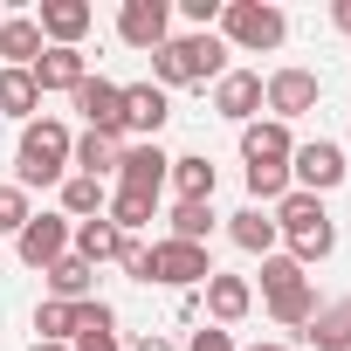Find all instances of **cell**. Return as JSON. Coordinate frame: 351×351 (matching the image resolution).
<instances>
[{
	"mask_svg": "<svg viewBox=\"0 0 351 351\" xmlns=\"http://www.w3.org/2000/svg\"><path fill=\"white\" fill-rule=\"evenodd\" d=\"M228 42H214V35H180V42H165V49H152V76H158V90H172V83H221L228 69Z\"/></svg>",
	"mask_w": 351,
	"mask_h": 351,
	"instance_id": "1",
	"label": "cell"
},
{
	"mask_svg": "<svg viewBox=\"0 0 351 351\" xmlns=\"http://www.w3.org/2000/svg\"><path fill=\"white\" fill-rule=\"evenodd\" d=\"M276 234H289L296 262H324V255L337 248V228H330V214H324L317 193H289V200L276 207Z\"/></svg>",
	"mask_w": 351,
	"mask_h": 351,
	"instance_id": "2",
	"label": "cell"
},
{
	"mask_svg": "<svg viewBox=\"0 0 351 351\" xmlns=\"http://www.w3.org/2000/svg\"><path fill=\"white\" fill-rule=\"evenodd\" d=\"M62 165H69V131H62L56 117H28L21 152H14L21 186H49V180H62Z\"/></svg>",
	"mask_w": 351,
	"mask_h": 351,
	"instance_id": "3",
	"label": "cell"
},
{
	"mask_svg": "<svg viewBox=\"0 0 351 351\" xmlns=\"http://www.w3.org/2000/svg\"><path fill=\"white\" fill-rule=\"evenodd\" d=\"M221 21H228V42L234 49H276L289 35V21L276 8H262V0H234V8H221Z\"/></svg>",
	"mask_w": 351,
	"mask_h": 351,
	"instance_id": "4",
	"label": "cell"
},
{
	"mask_svg": "<svg viewBox=\"0 0 351 351\" xmlns=\"http://www.w3.org/2000/svg\"><path fill=\"white\" fill-rule=\"evenodd\" d=\"M317 90H324V83H317L310 69H276V76L262 83V104L276 110V124H289V117H303V110L317 104Z\"/></svg>",
	"mask_w": 351,
	"mask_h": 351,
	"instance_id": "5",
	"label": "cell"
},
{
	"mask_svg": "<svg viewBox=\"0 0 351 351\" xmlns=\"http://www.w3.org/2000/svg\"><path fill=\"white\" fill-rule=\"evenodd\" d=\"M289 158H296L289 172H296V180H303V193H330V186L344 180V152H337L330 138H317V145H296Z\"/></svg>",
	"mask_w": 351,
	"mask_h": 351,
	"instance_id": "6",
	"label": "cell"
},
{
	"mask_svg": "<svg viewBox=\"0 0 351 351\" xmlns=\"http://www.w3.org/2000/svg\"><path fill=\"white\" fill-rule=\"evenodd\" d=\"M76 110L90 117V131H110V138L124 131V90L104 83V76H83L76 83Z\"/></svg>",
	"mask_w": 351,
	"mask_h": 351,
	"instance_id": "7",
	"label": "cell"
},
{
	"mask_svg": "<svg viewBox=\"0 0 351 351\" xmlns=\"http://www.w3.org/2000/svg\"><path fill=\"white\" fill-rule=\"evenodd\" d=\"M152 276L186 289V282H207L214 269H207V248H193V241H158L152 248Z\"/></svg>",
	"mask_w": 351,
	"mask_h": 351,
	"instance_id": "8",
	"label": "cell"
},
{
	"mask_svg": "<svg viewBox=\"0 0 351 351\" xmlns=\"http://www.w3.org/2000/svg\"><path fill=\"white\" fill-rule=\"evenodd\" d=\"M62 248H69V221L28 214V228H21V262H28V269H49V262H62Z\"/></svg>",
	"mask_w": 351,
	"mask_h": 351,
	"instance_id": "9",
	"label": "cell"
},
{
	"mask_svg": "<svg viewBox=\"0 0 351 351\" xmlns=\"http://www.w3.org/2000/svg\"><path fill=\"white\" fill-rule=\"evenodd\" d=\"M214 110H221V117H234V124H255V110H262V76L228 69V76L214 83Z\"/></svg>",
	"mask_w": 351,
	"mask_h": 351,
	"instance_id": "10",
	"label": "cell"
},
{
	"mask_svg": "<svg viewBox=\"0 0 351 351\" xmlns=\"http://www.w3.org/2000/svg\"><path fill=\"white\" fill-rule=\"evenodd\" d=\"M117 35H124L131 49H165V0H124Z\"/></svg>",
	"mask_w": 351,
	"mask_h": 351,
	"instance_id": "11",
	"label": "cell"
},
{
	"mask_svg": "<svg viewBox=\"0 0 351 351\" xmlns=\"http://www.w3.org/2000/svg\"><path fill=\"white\" fill-rule=\"evenodd\" d=\"M56 49H76L83 35H90V8L83 0H42V21H35Z\"/></svg>",
	"mask_w": 351,
	"mask_h": 351,
	"instance_id": "12",
	"label": "cell"
},
{
	"mask_svg": "<svg viewBox=\"0 0 351 351\" xmlns=\"http://www.w3.org/2000/svg\"><path fill=\"white\" fill-rule=\"evenodd\" d=\"M117 172H124V193H152V200H158V180L172 172V158H165L158 145H131V152L117 158Z\"/></svg>",
	"mask_w": 351,
	"mask_h": 351,
	"instance_id": "13",
	"label": "cell"
},
{
	"mask_svg": "<svg viewBox=\"0 0 351 351\" xmlns=\"http://www.w3.org/2000/svg\"><path fill=\"white\" fill-rule=\"evenodd\" d=\"M172 117V104H165V90L158 83H138V90H124V131H145V138H158V124Z\"/></svg>",
	"mask_w": 351,
	"mask_h": 351,
	"instance_id": "14",
	"label": "cell"
},
{
	"mask_svg": "<svg viewBox=\"0 0 351 351\" xmlns=\"http://www.w3.org/2000/svg\"><path fill=\"white\" fill-rule=\"evenodd\" d=\"M289 131L282 124H241V158L248 165H289Z\"/></svg>",
	"mask_w": 351,
	"mask_h": 351,
	"instance_id": "15",
	"label": "cell"
},
{
	"mask_svg": "<svg viewBox=\"0 0 351 351\" xmlns=\"http://www.w3.org/2000/svg\"><path fill=\"white\" fill-rule=\"evenodd\" d=\"M28 76H35L42 97H49V90H76V83H83V56H76V49H42V62H35Z\"/></svg>",
	"mask_w": 351,
	"mask_h": 351,
	"instance_id": "16",
	"label": "cell"
},
{
	"mask_svg": "<svg viewBox=\"0 0 351 351\" xmlns=\"http://www.w3.org/2000/svg\"><path fill=\"white\" fill-rule=\"evenodd\" d=\"M0 56H8V69H35L42 62V28L35 21H0Z\"/></svg>",
	"mask_w": 351,
	"mask_h": 351,
	"instance_id": "17",
	"label": "cell"
},
{
	"mask_svg": "<svg viewBox=\"0 0 351 351\" xmlns=\"http://www.w3.org/2000/svg\"><path fill=\"white\" fill-rule=\"evenodd\" d=\"M69 152H76V165H83V180H104V172H117V158H124V145H117L110 131H83Z\"/></svg>",
	"mask_w": 351,
	"mask_h": 351,
	"instance_id": "18",
	"label": "cell"
},
{
	"mask_svg": "<svg viewBox=\"0 0 351 351\" xmlns=\"http://www.w3.org/2000/svg\"><path fill=\"white\" fill-rule=\"evenodd\" d=\"M42 276H49L56 303H83V296H90V282H97V269H90L83 255H62V262H49Z\"/></svg>",
	"mask_w": 351,
	"mask_h": 351,
	"instance_id": "19",
	"label": "cell"
},
{
	"mask_svg": "<svg viewBox=\"0 0 351 351\" xmlns=\"http://www.w3.org/2000/svg\"><path fill=\"white\" fill-rule=\"evenodd\" d=\"M248 303H255V296H248V282H241V276H207V310H214L221 324H241V317H248Z\"/></svg>",
	"mask_w": 351,
	"mask_h": 351,
	"instance_id": "20",
	"label": "cell"
},
{
	"mask_svg": "<svg viewBox=\"0 0 351 351\" xmlns=\"http://www.w3.org/2000/svg\"><path fill=\"white\" fill-rule=\"evenodd\" d=\"M303 337H310V344H324V351H351V303H330V310H317Z\"/></svg>",
	"mask_w": 351,
	"mask_h": 351,
	"instance_id": "21",
	"label": "cell"
},
{
	"mask_svg": "<svg viewBox=\"0 0 351 351\" xmlns=\"http://www.w3.org/2000/svg\"><path fill=\"white\" fill-rule=\"evenodd\" d=\"M0 110L8 117H35L42 110V90H35L28 69H0Z\"/></svg>",
	"mask_w": 351,
	"mask_h": 351,
	"instance_id": "22",
	"label": "cell"
},
{
	"mask_svg": "<svg viewBox=\"0 0 351 351\" xmlns=\"http://www.w3.org/2000/svg\"><path fill=\"white\" fill-rule=\"evenodd\" d=\"M228 234H234V241H241V248H248V255H269V248H276V221H269V214H262V207H241V214H234V228H228Z\"/></svg>",
	"mask_w": 351,
	"mask_h": 351,
	"instance_id": "23",
	"label": "cell"
},
{
	"mask_svg": "<svg viewBox=\"0 0 351 351\" xmlns=\"http://www.w3.org/2000/svg\"><path fill=\"white\" fill-rule=\"evenodd\" d=\"M117 248H124V234H117L110 221H83V228H76V255H83L90 269H97V262H110Z\"/></svg>",
	"mask_w": 351,
	"mask_h": 351,
	"instance_id": "24",
	"label": "cell"
},
{
	"mask_svg": "<svg viewBox=\"0 0 351 351\" xmlns=\"http://www.w3.org/2000/svg\"><path fill=\"white\" fill-rule=\"evenodd\" d=\"M207 234H214V207L207 200H180V207H172V241H193L200 248Z\"/></svg>",
	"mask_w": 351,
	"mask_h": 351,
	"instance_id": "25",
	"label": "cell"
},
{
	"mask_svg": "<svg viewBox=\"0 0 351 351\" xmlns=\"http://www.w3.org/2000/svg\"><path fill=\"white\" fill-rule=\"evenodd\" d=\"M172 180H180V200H214V165L207 158H172Z\"/></svg>",
	"mask_w": 351,
	"mask_h": 351,
	"instance_id": "26",
	"label": "cell"
},
{
	"mask_svg": "<svg viewBox=\"0 0 351 351\" xmlns=\"http://www.w3.org/2000/svg\"><path fill=\"white\" fill-rule=\"evenodd\" d=\"M145 221H152V193H124V186H117V200H110V228L131 234V228H145Z\"/></svg>",
	"mask_w": 351,
	"mask_h": 351,
	"instance_id": "27",
	"label": "cell"
},
{
	"mask_svg": "<svg viewBox=\"0 0 351 351\" xmlns=\"http://www.w3.org/2000/svg\"><path fill=\"white\" fill-rule=\"evenodd\" d=\"M269 310H276V324H310L317 317V296H310V282H296V289L269 296Z\"/></svg>",
	"mask_w": 351,
	"mask_h": 351,
	"instance_id": "28",
	"label": "cell"
},
{
	"mask_svg": "<svg viewBox=\"0 0 351 351\" xmlns=\"http://www.w3.org/2000/svg\"><path fill=\"white\" fill-rule=\"evenodd\" d=\"M35 330H42L49 344H69V337H76V303H42V310H35Z\"/></svg>",
	"mask_w": 351,
	"mask_h": 351,
	"instance_id": "29",
	"label": "cell"
},
{
	"mask_svg": "<svg viewBox=\"0 0 351 351\" xmlns=\"http://www.w3.org/2000/svg\"><path fill=\"white\" fill-rule=\"evenodd\" d=\"M303 282V262L296 255H269L262 262V296H282V289H296Z\"/></svg>",
	"mask_w": 351,
	"mask_h": 351,
	"instance_id": "30",
	"label": "cell"
},
{
	"mask_svg": "<svg viewBox=\"0 0 351 351\" xmlns=\"http://www.w3.org/2000/svg\"><path fill=\"white\" fill-rule=\"evenodd\" d=\"M248 193L255 200H289V165H248Z\"/></svg>",
	"mask_w": 351,
	"mask_h": 351,
	"instance_id": "31",
	"label": "cell"
},
{
	"mask_svg": "<svg viewBox=\"0 0 351 351\" xmlns=\"http://www.w3.org/2000/svg\"><path fill=\"white\" fill-rule=\"evenodd\" d=\"M62 207H69V214H97V207H104V186H97V180H83V172H76V180L62 186Z\"/></svg>",
	"mask_w": 351,
	"mask_h": 351,
	"instance_id": "32",
	"label": "cell"
},
{
	"mask_svg": "<svg viewBox=\"0 0 351 351\" xmlns=\"http://www.w3.org/2000/svg\"><path fill=\"white\" fill-rule=\"evenodd\" d=\"M76 337H110V303L83 296V303H76Z\"/></svg>",
	"mask_w": 351,
	"mask_h": 351,
	"instance_id": "33",
	"label": "cell"
},
{
	"mask_svg": "<svg viewBox=\"0 0 351 351\" xmlns=\"http://www.w3.org/2000/svg\"><path fill=\"white\" fill-rule=\"evenodd\" d=\"M21 228H28V193L0 186V234H21Z\"/></svg>",
	"mask_w": 351,
	"mask_h": 351,
	"instance_id": "34",
	"label": "cell"
},
{
	"mask_svg": "<svg viewBox=\"0 0 351 351\" xmlns=\"http://www.w3.org/2000/svg\"><path fill=\"white\" fill-rule=\"evenodd\" d=\"M117 262H124V269H131L138 282H152V248H138L131 234H124V248H117Z\"/></svg>",
	"mask_w": 351,
	"mask_h": 351,
	"instance_id": "35",
	"label": "cell"
},
{
	"mask_svg": "<svg viewBox=\"0 0 351 351\" xmlns=\"http://www.w3.org/2000/svg\"><path fill=\"white\" fill-rule=\"evenodd\" d=\"M186 351H234V337H228V330H193Z\"/></svg>",
	"mask_w": 351,
	"mask_h": 351,
	"instance_id": "36",
	"label": "cell"
},
{
	"mask_svg": "<svg viewBox=\"0 0 351 351\" xmlns=\"http://www.w3.org/2000/svg\"><path fill=\"white\" fill-rule=\"evenodd\" d=\"M186 21H200V28L221 21V0H186Z\"/></svg>",
	"mask_w": 351,
	"mask_h": 351,
	"instance_id": "37",
	"label": "cell"
},
{
	"mask_svg": "<svg viewBox=\"0 0 351 351\" xmlns=\"http://www.w3.org/2000/svg\"><path fill=\"white\" fill-rule=\"evenodd\" d=\"M76 351H117L110 337H76Z\"/></svg>",
	"mask_w": 351,
	"mask_h": 351,
	"instance_id": "38",
	"label": "cell"
},
{
	"mask_svg": "<svg viewBox=\"0 0 351 351\" xmlns=\"http://www.w3.org/2000/svg\"><path fill=\"white\" fill-rule=\"evenodd\" d=\"M138 351H172V344H165V337H152V330H145V337H138Z\"/></svg>",
	"mask_w": 351,
	"mask_h": 351,
	"instance_id": "39",
	"label": "cell"
},
{
	"mask_svg": "<svg viewBox=\"0 0 351 351\" xmlns=\"http://www.w3.org/2000/svg\"><path fill=\"white\" fill-rule=\"evenodd\" d=\"M330 14H337V28H351V0H337V8H330Z\"/></svg>",
	"mask_w": 351,
	"mask_h": 351,
	"instance_id": "40",
	"label": "cell"
},
{
	"mask_svg": "<svg viewBox=\"0 0 351 351\" xmlns=\"http://www.w3.org/2000/svg\"><path fill=\"white\" fill-rule=\"evenodd\" d=\"M28 351H76V344H49V337H35V344H28Z\"/></svg>",
	"mask_w": 351,
	"mask_h": 351,
	"instance_id": "41",
	"label": "cell"
},
{
	"mask_svg": "<svg viewBox=\"0 0 351 351\" xmlns=\"http://www.w3.org/2000/svg\"><path fill=\"white\" fill-rule=\"evenodd\" d=\"M255 351H282V344H255Z\"/></svg>",
	"mask_w": 351,
	"mask_h": 351,
	"instance_id": "42",
	"label": "cell"
}]
</instances>
